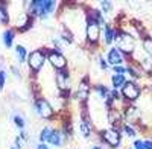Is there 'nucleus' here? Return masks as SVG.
Here are the masks:
<instances>
[{"instance_id":"1","label":"nucleus","mask_w":152,"mask_h":149,"mask_svg":"<svg viewBox=\"0 0 152 149\" xmlns=\"http://www.w3.org/2000/svg\"><path fill=\"white\" fill-rule=\"evenodd\" d=\"M34 110L37 116L46 120V122H53L58 117V110L53 107V104L46 99L43 94H37L34 99Z\"/></svg>"},{"instance_id":"2","label":"nucleus","mask_w":152,"mask_h":149,"mask_svg":"<svg viewBox=\"0 0 152 149\" xmlns=\"http://www.w3.org/2000/svg\"><path fill=\"white\" fill-rule=\"evenodd\" d=\"M100 35H102V26H100V23L85 11V41L90 46V49H96L99 46Z\"/></svg>"},{"instance_id":"3","label":"nucleus","mask_w":152,"mask_h":149,"mask_svg":"<svg viewBox=\"0 0 152 149\" xmlns=\"http://www.w3.org/2000/svg\"><path fill=\"white\" fill-rule=\"evenodd\" d=\"M46 61H47L46 47H38V49H34V50L29 52L26 66H28V72H29L31 76H37V74L44 69Z\"/></svg>"},{"instance_id":"4","label":"nucleus","mask_w":152,"mask_h":149,"mask_svg":"<svg viewBox=\"0 0 152 149\" xmlns=\"http://www.w3.org/2000/svg\"><path fill=\"white\" fill-rule=\"evenodd\" d=\"M91 90H93V85H91V81L90 78H88V74H85V76H82L78 82V87H76L75 90V99L76 102H78L82 108L87 107L88 101H90V96H91Z\"/></svg>"},{"instance_id":"5","label":"nucleus","mask_w":152,"mask_h":149,"mask_svg":"<svg viewBox=\"0 0 152 149\" xmlns=\"http://www.w3.org/2000/svg\"><path fill=\"white\" fill-rule=\"evenodd\" d=\"M55 87H56V90L59 93V96L64 99V102H66V99L69 101V97H70V85H72V74H70V70H59V72H55Z\"/></svg>"},{"instance_id":"6","label":"nucleus","mask_w":152,"mask_h":149,"mask_svg":"<svg viewBox=\"0 0 152 149\" xmlns=\"http://www.w3.org/2000/svg\"><path fill=\"white\" fill-rule=\"evenodd\" d=\"M114 43H116V47L119 50L123 55H126L125 58H128V55H132L134 50H135V40L126 32L120 31L119 28H116V38H114Z\"/></svg>"},{"instance_id":"7","label":"nucleus","mask_w":152,"mask_h":149,"mask_svg":"<svg viewBox=\"0 0 152 149\" xmlns=\"http://www.w3.org/2000/svg\"><path fill=\"white\" fill-rule=\"evenodd\" d=\"M46 55H47V63L52 66L55 72L69 69V59L64 55V52L56 50V49H52V47H46Z\"/></svg>"},{"instance_id":"8","label":"nucleus","mask_w":152,"mask_h":149,"mask_svg":"<svg viewBox=\"0 0 152 149\" xmlns=\"http://www.w3.org/2000/svg\"><path fill=\"white\" fill-rule=\"evenodd\" d=\"M99 140L102 142L104 145L110 146V148H119L122 143V134L117 128H104L99 131Z\"/></svg>"},{"instance_id":"9","label":"nucleus","mask_w":152,"mask_h":149,"mask_svg":"<svg viewBox=\"0 0 152 149\" xmlns=\"http://www.w3.org/2000/svg\"><path fill=\"white\" fill-rule=\"evenodd\" d=\"M120 94H122V99L126 102H134L137 101L142 94V87L138 85V82H135L134 79H128L126 84L122 87L120 90Z\"/></svg>"},{"instance_id":"10","label":"nucleus","mask_w":152,"mask_h":149,"mask_svg":"<svg viewBox=\"0 0 152 149\" xmlns=\"http://www.w3.org/2000/svg\"><path fill=\"white\" fill-rule=\"evenodd\" d=\"M34 23H35V18L29 14L28 11H23L17 15L12 29H14L15 32H18V34H24V32H28V31H31L34 28Z\"/></svg>"},{"instance_id":"11","label":"nucleus","mask_w":152,"mask_h":149,"mask_svg":"<svg viewBox=\"0 0 152 149\" xmlns=\"http://www.w3.org/2000/svg\"><path fill=\"white\" fill-rule=\"evenodd\" d=\"M107 63L110 64V66H122V63L125 61V56H123V53L119 50L117 47H110V50L107 52Z\"/></svg>"},{"instance_id":"12","label":"nucleus","mask_w":152,"mask_h":149,"mask_svg":"<svg viewBox=\"0 0 152 149\" xmlns=\"http://www.w3.org/2000/svg\"><path fill=\"white\" fill-rule=\"evenodd\" d=\"M64 143H66V139H64V135H62L61 129L59 128H53L52 132H50L49 140H47V145L55 146V148H62Z\"/></svg>"},{"instance_id":"13","label":"nucleus","mask_w":152,"mask_h":149,"mask_svg":"<svg viewBox=\"0 0 152 149\" xmlns=\"http://www.w3.org/2000/svg\"><path fill=\"white\" fill-rule=\"evenodd\" d=\"M102 35H104V43H105V46L110 47V46L114 43V38H116V28L111 26L110 23H105V24H104Z\"/></svg>"},{"instance_id":"14","label":"nucleus","mask_w":152,"mask_h":149,"mask_svg":"<svg viewBox=\"0 0 152 149\" xmlns=\"http://www.w3.org/2000/svg\"><path fill=\"white\" fill-rule=\"evenodd\" d=\"M15 35L17 32L12 29V28H6L3 32H2V43L6 49H11L14 47V40H15Z\"/></svg>"},{"instance_id":"15","label":"nucleus","mask_w":152,"mask_h":149,"mask_svg":"<svg viewBox=\"0 0 152 149\" xmlns=\"http://www.w3.org/2000/svg\"><path fill=\"white\" fill-rule=\"evenodd\" d=\"M14 52H15V59L18 61V64H26L28 56H29V50L23 44H17L14 46Z\"/></svg>"},{"instance_id":"16","label":"nucleus","mask_w":152,"mask_h":149,"mask_svg":"<svg viewBox=\"0 0 152 149\" xmlns=\"http://www.w3.org/2000/svg\"><path fill=\"white\" fill-rule=\"evenodd\" d=\"M138 117V108L135 105H128L123 111V119H126L129 123H134Z\"/></svg>"},{"instance_id":"17","label":"nucleus","mask_w":152,"mask_h":149,"mask_svg":"<svg viewBox=\"0 0 152 149\" xmlns=\"http://www.w3.org/2000/svg\"><path fill=\"white\" fill-rule=\"evenodd\" d=\"M11 23V15H9V8L6 2H0V24L8 26Z\"/></svg>"},{"instance_id":"18","label":"nucleus","mask_w":152,"mask_h":149,"mask_svg":"<svg viewBox=\"0 0 152 149\" xmlns=\"http://www.w3.org/2000/svg\"><path fill=\"white\" fill-rule=\"evenodd\" d=\"M93 91H94L100 99H104V101H107V99L110 97V88H108L105 84H94V85H93Z\"/></svg>"},{"instance_id":"19","label":"nucleus","mask_w":152,"mask_h":149,"mask_svg":"<svg viewBox=\"0 0 152 149\" xmlns=\"http://www.w3.org/2000/svg\"><path fill=\"white\" fill-rule=\"evenodd\" d=\"M126 81L128 79H126L125 74H116L114 73L111 76V85H113V88H116V90H119V88L122 90V87L126 84Z\"/></svg>"},{"instance_id":"20","label":"nucleus","mask_w":152,"mask_h":149,"mask_svg":"<svg viewBox=\"0 0 152 149\" xmlns=\"http://www.w3.org/2000/svg\"><path fill=\"white\" fill-rule=\"evenodd\" d=\"M11 119H12V123L15 125V128H18V131H24V128H26V120H24L23 114L14 113Z\"/></svg>"},{"instance_id":"21","label":"nucleus","mask_w":152,"mask_h":149,"mask_svg":"<svg viewBox=\"0 0 152 149\" xmlns=\"http://www.w3.org/2000/svg\"><path fill=\"white\" fill-rule=\"evenodd\" d=\"M142 47H143L145 53L152 58V37H151V35L142 37Z\"/></svg>"},{"instance_id":"22","label":"nucleus","mask_w":152,"mask_h":149,"mask_svg":"<svg viewBox=\"0 0 152 149\" xmlns=\"http://www.w3.org/2000/svg\"><path fill=\"white\" fill-rule=\"evenodd\" d=\"M52 126H49V125H46V126H43L41 129H40V132H38V142L40 143H47V140H49V137H50V132H52Z\"/></svg>"},{"instance_id":"23","label":"nucleus","mask_w":152,"mask_h":149,"mask_svg":"<svg viewBox=\"0 0 152 149\" xmlns=\"http://www.w3.org/2000/svg\"><path fill=\"white\" fill-rule=\"evenodd\" d=\"M99 9H100V12L105 15V14H110V12L113 11V2H108V0H104V2H100L99 3Z\"/></svg>"},{"instance_id":"24","label":"nucleus","mask_w":152,"mask_h":149,"mask_svg":"<svg viewBox=\"0 0 152 149\" xmlns=\"http://www.w3.org/2000/svg\"><path fill=\"white\" fill-rule=\"evenodd\" d=\"M122 129H123V132L128 135V137H135L137 135V131L129 125V123H122Z\"/></svg>"},{"instance_id":"25","label":"nucleus","mask_w":152,"mask_h":149,"mask_svg":"<svg viewBox=\"0 0 152 149\" xmlns=\"http://www.w3.org/2000/svg\"><path fill=\"white\" fill-rule=\"evenodd\" d=\"M6 81H8V73L6 70L0 69V90H3L6 87Z\"/></svg>"},{"instance_id":"26","label":"nucleus","mask_w":152,"mask_h":149,"mask_svg":"<svg viewBox=\"0 0 152 149\" xmlns=\"http://www.w3.org/2000/svg\"><path fill=\"white\" fill-rule=\"evenodd\" d=\"M111 69H113V72L116 74H125L126 72H128V67H126V66H114Z\"/></svg>"},{"instance_id":"27","label":"nucleus","mask_w":152,"mask_h":149,"mask_svg":"<svg viewBox=\"0 0 152 149\" xmlns=\"http://www.w3.org/2000/svg\"><path fill=\"white\" fill-rule=\"evenodd\" d=\"M97 61H99V67H100V70H104V72H107L110 67V64L107 63V59H104V56H97Z\"/></svg>"},{"instance_id":"28","label":"nucleus","mask_w":152,"mask_h":149,"mask_svg":"<svg viewBox=\"0 0 152 149\" xmlns=\"http://www.w3.org/2000/svg\"><path fill=\"white\" fill-rule=\"evenodd\" d=\"M132 146H134V149H146V148H145V140H142V139L134 140Z\"/></svg>"},{"instance_id":"29","label":"nucleus","mask_w":152,"mask_h":149,"mask_svg":"<svg viewBox=\"0 0 152 149\" xmlns=\"http://www.w3.org/2000/svg\"><path fill=\"white\" fill-rule=\"evenodd\" d=\"M11 72L15 74V78H21V73H20V70H17L15 66H11Z\"/></svg>"},{"instance_id":"30","label":"nucleus","mask_w":152,"mask_h":149,"mask_svg":"<svg viewBox=\"0 0 152 149\" xmlns=\"http://www.w3.org/2000/svg\"><path fill=\"white\" fill-rule=\"evenodd\" d=\"M35 149H50V145H47V143H38L35 146Z\"/></svg>"},{"instance_id":"31","label":"nucleus","mask_w":152,"mask_h":149,"mask_svg":"<svg viewBox=\"0 0 152 149\" xmlns=\"http://www.w3.org/2000/svg\"><path fill=\"white\" fill-rule=\"evenodd\" d=\"M145 148L146 149H152V140H145Z\"/></svg>"},{"instance_id":"32","label":"nucleus","mask_w":152,"mask_h":149,"mask_svg":"<svg viewBox=\"0 0 152 149\" xmlns=\"http://www.w3.org/2000/svg\"><path fill=\"white\" fill-rule=\"evenodd\" d=\"M91 149H104V148H100V146H97V145H93Z\"/></svg>"},{"instance_id":"33","label":"nucleus","mask_w":152,"mask_h":149,"mask_svg":"<svg viewBox=\"0 0 152 149\" xmlns=\"http://www.w3.org/2000/svg\"><path fill=\"white\" fill-rule=\"evenodd\" d=\"M9 149H17V148H15V146H12V148H9Z\"/></svg>"},{"instance_id":"34","label":"nucleus","mask_w":152,"mask_h":149,"mask_svg":"<svg viewBox=\"0 0 152 149\" xmlns=\"http://www.w3.org/2000/svg\"><path fill=\"white\" fill-rule=\"evenodd\" d=\"M151 90H152V84H151Z\"/></svg>"}]
</instances>
